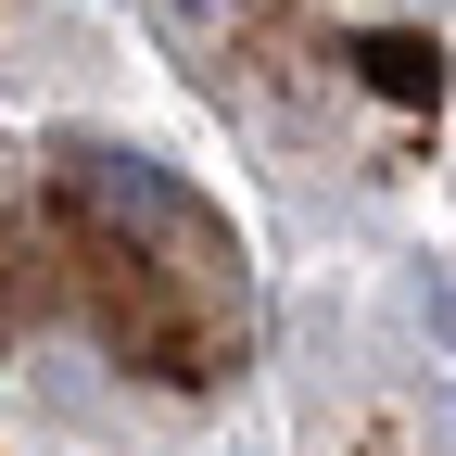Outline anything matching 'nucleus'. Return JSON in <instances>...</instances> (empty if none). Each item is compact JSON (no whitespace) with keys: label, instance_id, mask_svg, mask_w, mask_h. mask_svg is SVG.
<instances>
[{"label":"nucleus","instance_id":"obj_1","mask_svg":"<svg viewBox=\"0 0 456 456\" xmlns=\"http://www.w3.org/2000/svg\"><path fill=\"white\" fill-rule=\"evenodd\" d=\"M152 26L178 38V51H216L228 38V0H152Z\"/></svg>","mask_w":456,"mask_h":456}]
</instances>
